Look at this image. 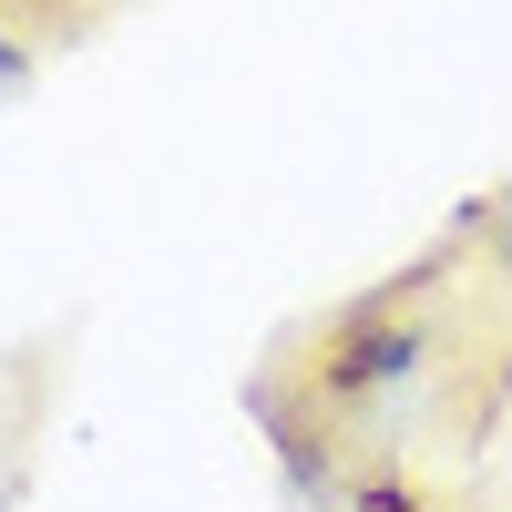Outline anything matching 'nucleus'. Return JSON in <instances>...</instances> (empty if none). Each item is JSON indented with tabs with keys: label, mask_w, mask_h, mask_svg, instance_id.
<instances>
[{
	"label": "nucleus",
	"mask_w": 512,
	"mask_h": 512,
	"mask_svg": "<svg viewBox=\"0 0 512 512\" xmlns=\"http://www.w3.org/2000/svg\"><path fill=\"white\" fill-rule=\"evenodd\" d=\"M420 359H431V318H400V308H349L318 349V400L328 410H369V400H400Z\"/></svg>",
	"instance_id": "1"
},
{
	"label": "nucleus",
	"mask_w": 512,
	"mask_h": 512,
	"mask_svg": "<svg viewBox=\"0 0 512 512\" xmlns=\"http://www.w3.org/2000/svg\"><path fill=\"white\" fill-rule=\"evenodd\" d=\"M256 420H267V441H277V482H287L297 502H328V492H338V451L297 420V400H256Z\"/></svg>",
	"instance_id": "2"
},
{
	"label": "nucleus",
	"mask_w": 512,
	"mask_h": 512,
	"mask_svg": "<svg viewBox=\"0 0 512 512\" xmlns=\"http://www.w3.org/2000/svg\"><path fill=\"white\" fill-rule=\"evenodd\" d=\"M349 512H420V492L400 472H369V482H349Z\"/></svg>",
	"instance_id": "3"
},
{
	"label": "nucleus",
	"mask_w": 512,
	"mask_h": 512,
	"mask_svg": "<svg viewBox=\"0 0 512 512\" xmlns=\"http://www.w3.org/2000/svg\"><path fill=\"white\" fill-rule=\"evenodd\" d=\"M31 72H41V62H31V41H11V31H0V93H21Z\"/></svg>",
	"instance_id": "4"
},
{
	"label": "nucleus",
	"mask_w": 512,
	"mask_h": 512,
	"mask_svg": "<svg viewBox=\"0 0 512 512\" xmlns=\"http://www.w3.org/2000/svg\"><path fill=\"white\" fill-rule=\"evenodd\" d=\"M492 216H502V226H512V185H502V195H492Z\"/></svg>",
	"instance_id": "5"
},
{
	"label": "nucleus",
	"mask_w": 512,
	"mask_h": 512,
	"mask_svg": "<svg viewBox=\"0 0 512 512\" xmlns=\"http://www.w3.org/2000/svg\"><path fill=\"white\" fill-rule=\"evenodd\" d=\"M492 390H502V400H512V359H502V379H492Z\"/></svg>",
	"instance_id": "6"
},
{
	"label": "nucleus",
	"mask_w": 512,
	"mask_h": 512,
	"mask_svg": "<svg viewBox=\"0 0 512 512\" xmlns=\"http://www.w3.org/2000/svg\"><path fill=\"white\" fill-rule=\"evenodd\" d=\"M0 512H11V492H0Z\"/></svg>",
	"instance_id": "7"
},
{
	"label": "nucleus",
	"mask_w": 512,
	"mask_h": 512,
	"mask_svg": "<svg viewBox=\"0 0 512 512\" xmlns=\"http://www.w3.org/2000/svg\"><path fill=\"white\" fill-rule=\"evenodd\" d=\"M318 512H338V502H318Z\"/></svg>",
	"instance_id": "8"
}]
</instances>
